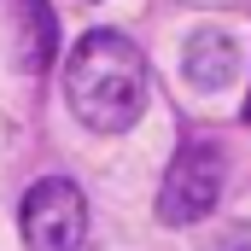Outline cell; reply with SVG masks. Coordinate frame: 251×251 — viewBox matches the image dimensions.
Returning a JSON list of instances; mask_svg holds the SVG:
<instances>
[{
  "mask_svg": "<svg viewBox=\"0 0 251 251\" xmlns=\"http://www.w3.org/2000/svg\"><path fill=\"white\" fill-rule=\"evenodd\" d=\"M64 100L100 134H117V128L140 123V105H146V59H140V47L128 35H117V29L82 35L70 64H64Z\"/></svg>",
  "mask_w": 251,
  "mask_h": 251,
  "instance_id": "1",
  "label": "cell"
},
{
  "mask_svg": "<svg viewBox=\"0 0 251 251\" xmlns=\"http://www.w3.org/2000/svg\"><path fill=\"white\" fill-rule=\"evenodd\" d=\"M24 246L29 251H82L88 240V199L76 181L47 176L24 193Z\"/></svg>",
  "mask_w": 251,
  "mask_h": 251,
  "instance_id": "2",
  "label": "cell"
},
{
  "mask_svg": "<svg viewBox=\"0 0 251 251\" xmlns=\"http://www.w3.org/2000/svg\"><path fill=\"white\" fill-rule=\"evenodd\" d=\"M216 193H222V158H216V146H181L176 164L164 170L158 216L170 228H187V222L216 210Z\"/></svg>",
  "mask_w": 251,
  "mask_h": 251,
  "instance_id": "3",
  "label": "cell"
},
{
  "mask_svg": "<svg viewBox=\"0 0 251 251\" xmlns=\"http://www.w3.org/2000/svg\"><path fill=\"white\" fill-rule=\"evenodd\" d=\"M240 35L234 29H222V24H204V29H193L187 47H181V70H187L193 88H204V94H222L234 76H240Z\"/></svg>",
  "mask_w": 251,
  "mask_h": 251,
  "instance_id": "4",
  "label": "cell"
},
{
  "mask_svg": "<svg viewBox=\"0 0 251 251\" xmlns=\"http://www.w3.org/2000/svg\"><path fill=\"white\" fill-rule=\"evenodd\" d=\"M210 251H251V228H234V234H222Z\"/></svg>",
  "mask_w": 251,
  "mask_h": 251,
  "instance_id": "5",
  "label": "cell"
}]
</instances>
